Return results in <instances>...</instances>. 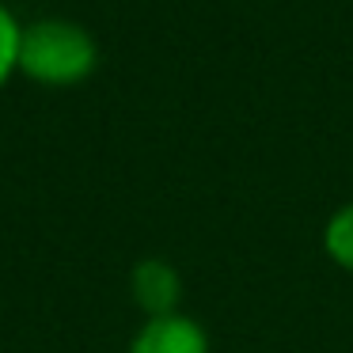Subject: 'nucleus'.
Instances as JSON below:
<instances>
[{
    "label": "nucleus",
    "mask_w": 353,
    "mask_h": 353,
    "mask_svg": "<svg viewBox=\"0 0 353 353\" xmlns=\"http://www.w3.org/2000/svg\"><path fill=\"white\" fill-rule=\"evenodd\" d=\"M323 247H327V254L338 266L353 274V201L342 205L327 221V228H323Z\"/></svg>",
    "instance_id": "4"
},
{
    "label": "nucleus",
    "mask_w": 353,
    "mask_h": 353,
    "mask_svg": "<svg viewBox=\"0 0 353 353\" xmlns=\"http://www.w3.org/2000/svg\"><path fill=\"white\" fill-rule=\"evenodd\" d=\"M130 289L137 307L148 319H163V315L179 312V300H183V277L171 262L163 259H145L133 266L130 274Z\"/></svg>",
    "instance_id": "2"
},
{
    "label": "nucleus",
    "mask_w": 353,
    "mask_h": 353,
    "mask_svg": "<svg viewBox=\"0 0 353 353\" xmlns=\"http://www.w3.org/2000/svg\"><path fill=\"white\" fill-rule=\"evenodd\" d=\"M99 50L95 39L72 19H39L19 34L16 69L50 88H69L92 77Z\"/></svg>",
    "instance_id": "1"
},
{
    "label": "nucleus",
    "mask_w": 353,
    "mask_h": 353,
    "mask_svg": "<svg viewBox=\"0 0 353 353\" xmlns=\"http://www.w3.org/2000/svg\"><path fill=\"white\" fill-rule=\"evenodd\" d=\"M19 34H23V27L16 23V16H12L4 4H0V84L16 72V57H19Z\"/></svg>",
    "instance_id": "5"
},
{
    "label": "nucleus",
    "mask_w": 353,
    "mask_h": 353,
    "mask_svg": "<svg viewBox=\"0 0 353 353\" xmlns=\"http://www.w3.org/2000/svg\"><path fill=\"white\" fill-rule=\"evenodd\" d=\"M130 353H209V338L186 315H163V319H148L137 330Z\"/></svg>",
    "instance_id": "3"
}]
</instances>
